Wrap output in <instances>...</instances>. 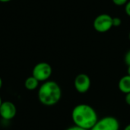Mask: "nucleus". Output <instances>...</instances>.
<instances>
[{
	"label": "nucleus",
	"instance_id": "nucleus-21",
	"mask_svg": "<svg viewBox=\"0 0 130 130\" xmlns=\"http://www.w3.org/2000/svg\"><path fill=\"white\" fill-rule=\"evenodd\" d=\"M129 40H130V31H129Z\"/></svg>",
	"mask_w": 130,
	"mask_h": 130
},
{
	"label": "nucleus",
	"instance_id": "nucleus-1",
	"mask_svg": "<svg viewBox=\"0 0 130 130\" xmlns=\"http://www.w3.org/2000/svg\"><path fill=\"white\" fill-rule=\"evenodd\" d=\"M72 119L75 126L90 130L98 120V116L91 106L87 104H81L73 108Z\"/></svg>",
	"mask_w": 130,
	"mask_h": 130
},
{
	"label": "nucleus",
	"instance_id": "nucleus-10",
	"mask_svg": "<svg viewBox=\"0 0 130 130\" xmlns=\"http://www.w3.org/2000/svg\"><path fill=\"white\" fill-rule=\"evenodd\" d=\"M122 24V20L119 17L113 18V27H120Z\"/></svg>",
	"mask_w": 130,
	"mask_h": 130
},
{
	"label": "nucleus",
	"instance_id": "nucleus-14",
	"mask_svg": "<svg viewBox=\"0 0 130 130\" xmlns=\"http://www.w3.org/2000/svg\"><path fill=\"white\" fill-rule=\"evenodd\" d=\"M66 130H87L83 129V128H81L79 126H71V127H69L68 129H66Z\"/></svg>",
	"mask_w": 130,
	"mask_h": 130
},
{
	"label": "nucleus",
	"instance_id": "nucleus-3",
	"mask_svg": "<svg viewBox=\"0 0 130 130\" xmlns=\"http://www.w3.org/2000/svg\"><path fill=\"white\" fill-rule=\"evenodd\" d=\"M52 73V66L45 62H41L36 64L32 70V76L37 78L39 82H43L48 81Z\"/></svg>",
	"mask_w": 130,
	"mask_h": 130
},
{
	"label": "nucleus",
	"instance_id": "nucleus-6",
	"mask_svg": "<svg viewBox=\"0 0 130 130\" xmlns=\"http://www.w3.org/2000/svg\"><path fill=\"white\" fill-rule=\"evenodd\" d=\"M91 78L85 73H80L75 78L74 87L75 90L80 94H85L91 88Z\"/></svg>",
	"mask_w": 130,
	"mask_h": 130
},
{
	"label": "nucleus",
	"instance_id": "nucleus-19",
	"mask_svg": "<svg viewBox=\"0 0 130 130\" xmlns=\"http://www.w3.org/2000/svg\"><path fill=\"white\" fill-rule=\"evenodd\" d=\"M2 78H0V89L2 88Z\"/></svg>",
	"mask_w": 130,
	"mask_h": 130
},
{
	"label": "nucleus",
	"instance_id": "nucleus-7",
	"mask_svg": "<svg viewBox=\"0 0 130 130\" xmlns=\"http://www.w3.org/2000/svg\"><path fill=\"white\" fill-rule=\"evenodd\" d=\"M17 113L16 106L11 101L2 102L0 107V116L5 120H12Z\"/></svg>",
	"mask_w": 130,
	"mask_h": 130
},
{
	"label": "nucleus",
	"instance_id": "nucleus-20",
	"mask_svg": "<svg viewBox=\"0 0 130 130\" xmlns=\"http://www.w3.org/2000/svg\"><path fill=\"white\" fill-rule=\"evenodd\" d=\"M2 98L0 97V107H1V105H2Z\"/></svg>",
	"mask_w": 130,
	"mask_h": 130
},
{
	"label": "nucleus",
	"instance_id": "nucleus-15",
	"mask_svg": "<svg viewBox=\"0 0 130 130\" xmlns=\"http://www.w3.org/2000/svg\"><path fill=\"white\" fill-rule=\"evenodd\" d=\"M125 101H126V103L130 106V93L129 94H126V97H125Z\"/></svg>",
	"mask_w": 130,
	"mask_h": 130
},
{
	"label": "nucleus",
	"instance_id": "nucleus-16",
	"mask_svg": "<svg viewBox=\"0 0 130 130\" xmlns=\"http://www.w3.org/2000/svg\"><path fill=\"white\" fill-rule=\"evenodd\" d=\"M11 0H0V2H2V3H6V2H11Z\"/></svg>",
	"mask_w": 130,
	"mask_h": 130
},
{
	"label": "nucleus",
	"instance_id": "nucleus-4",
	"mask_svg": "<svg viewBox=\"0 0 130 130\" xmlns=\"http://www.w3.org/2000/svg\"><path fill=\"white\" fill-rule=\"evenodd\" d=\"M93 27L99 33H106L113 27V18L108 14H101L94 18Z\"/></svg>",
	"mask_w": 130,
	"mask_h": 130
},
{
	"label": "nucleus",
	"instance_id": "nucleus-17",
	"mask_svg": "<svg viewBox=\"0 0 130 130\" xmlns=\"http://www.w3.org/2000/svg\"><path fill=\"white\" fill-rule=\"evenodd\" d=\"M127 75H130V66H128V68H127Z\"/></svg>",
	"mask_w": 130,
	"mask_h": 130
},
{
	"label": "nucleus",
	"instance_id": "nucleus-11",
	"mask_svg": "<svg viewBox=\"0 0 130 130\" xmlns=\"http://www.w3.org/2000/svg\"><path fill=\"white\" fill-rule=\"evenodd\" d=\"M113 3L117 6L126 5V4L129 2V0H112Z\"/></svg>",
	"mask_w": 130,
	"mask_h": 130
},
{
	"label": "nucleus",
	"instance_id": "nucleus-8",
	"mask_svg": "<svg viewBox=\"0 0 130 130\" xmlns=\"http://www.w3.org/2000/svg\"><path fill=\"white\" fill-rule=\"evenodd\" d=\"M118 88L120 91L125 94L130 93V75H124L120 79Z\"/></svg>",
	"mask_w": 130,
	"mask_h": 130
},
{
	"label": "nucleus",
	"instance_id": "nucleus-18",
	"mask_svg": "<svg viewBox=\"0 0 130 130\" xmlns=\"http://www.w3.org/2000/svg\"><path fill=\"white\" fill-rule=\"evenodd\" d=\"M124 130H130V123L129 124H128V125L125 127Z\"/></svg>",
	"mask_w": 130,
	"mask_h": 130
},
{
	"label": "nucleus",
	"instance_id": "nucleus-13",
	"mask_svg": "<svg viewBox=\"0 0 130 130\" xmlns=\"http://www.w3.org/2000/svg\"><path fill=\"white\" fill-rule=\"evenodd\" d=\"M125 11H126V14L129 17H130V1H129L125 5Z\"/></svg>",
	"mask_w": 130,
	"mask_h": 130
},
{
	"label": "nucleus",
	"instance_id": "nucleus-9",
	"mask_svg": "<svg viewBox=\"0 0 130 130\" xmlns=\"http://www.w3.org/2000/svg\"><path fill=\"white\" fill-rule=\"evenodd\" d=\"M39 82H40L37 78H35L34 76L31 75V76L28 77L24 82L25 88L28 91H34L38 88Z\"/></svg>",
	"mask_w": 130,
	"mask_h": 130
},
{
	"label": "nucleus",
	"instance_id": "nucleus-5",
	"mask_svg": "<svg viewBox=\"0 0 130 130\" xmlns=\"http://www.w3.org/2000/svg\"><path fill=\"white\" fill-rule=\"evenodd\" d=\"M120 122L116 117L107 116L98 120L90 130H120Z\"/></svg>",
	"mask_w": 130,
	"mask_h": 130
},
{
	"label": "nucleus",
	"instance_id": "nucleus-2",
	"mask_svg": "<svg viewBox=\"0 0 130 130\" xmlns=\"http://www.w3.org/2000/svg\"><path fill=\"white\" fill-rule=\"evenodd\" d=\"M40 102L48 107L56 104L62 98V90L59 84L54 81L44 82L38 89Z\"/></svg>",
	"mask_w": 130,
	"mask_h": 130
},
{
	"label": "nucleus",
	"instance_id": "nucleus-12",
	"mask_svg": "<svg viewBox=\"0 0 130 130\" xmlns=\"http://www.w3.org/2000/svg\"><path fill=\"white\" fill-rule=\"evenodd\" d=\"M124 61H125V63L127 65V66H130V50H129L126 52V53L124 56Z\"/></svg>",
	"mask_w": 130,
	"mask_h": 130
}]
</instances>
